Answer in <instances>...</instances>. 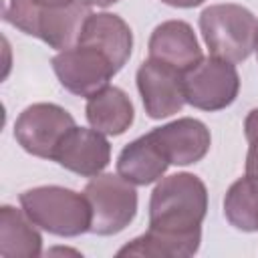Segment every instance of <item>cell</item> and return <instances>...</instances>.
I'll return each instance as SVG.
<instances>
[{"instance_id": "5", "label": "cell", "mask_w": 258, "mask_h": 258, "mask_svg": "<svg viewBox=\"0 0 258 258\" xmlns=\"http://www.w3.org/2000/svg\"><path fill=\"white\" fill-rule=\"evenodd\" d=\"M91 206V230L97 236L123 232L137 214V191L119 173H99L83 189Z\"/></svg>"}, {"instance_id": "17", "label": "cell", "mask_w": 258, "mask_h": 258, "mask_svg": "<svg viewBox=\"0 0 258 258\" xmlns=\"http://www.w3.org/2000/svg\"><path fill=\"white\" fill-rule=\"evenodd\" d=\"M224 216L242 232H258V183L246 173L228 187Z\"/></svg>"}, {"instance_id": "22", "label": "cell", "mask_w": 258, "mask_h": 258, "mask_svg": "<svg viewBox=\"0 0 258 258\" xmlns=\"http://www.w3.org/2000/svg\"><path fill=\"white\" fill-rule=\"evenodd\" d=\"M93 6H101V8H107V6H111V4H115V2H119V0H89Z\"/></svg>"}, {"instance_id": "1", "label": "cell", "mask_w": 258, "mask_h": 258, "mask_svg": "<svg viewBox=\"0 0 258 258\" xmlns=\"http://www.w3.org/2000/svg\"><path fill=\"white\" fill-rule=\"evenodd\" d=\"M208 212L206 183L187 171L161 177L149 198V230L173 238L194 254L202 242V222Z\"/></svg>"}, {"instance_id": "16", "label": "cell", "mask_w": 258, "mask_h": 258, "mask_svg": "<svg viewBox=\"0 0 258 258\" xmlns=\"http://www.w3.org/2000/svg\"><path fill=\"white\" fill-rule=\"evenodd\" d=\"M42 254V236L36 224L12 206L0 208V256L36 258Z\"/></svg>"}, {"instance_id": "6", "label": "cell", "mask_w": 258, "mask_h": 258, "mask_svg": "<svg viewBox=\"0 0 258 258\" xmlns=\"http://www.w3.org/2000/svg\"><path fill=\"white\" fill-rule=\"evenodd\" d=\"M75 127V117L54 103H34L26 107L14 123V139L18 145L42 159H54L64 135Z\"/></svg>"}, {"instance_id": "4", "label": "cell", "mask_w": 258, "mask_h": 258, "mask_svg": "<svg viewBox=\"0 0 258 258\" xmlns=\"http://www.w3.org/2000/svg\"><path fill=\"white\" fill-rule=\"evenodd\" d=\"M200 30L212 56L236 64L252 54L258 20L240 4H212L200 14Z\"/></svg>"}, {"instance_id": "19", "label": "cell", "mask_w": 258, "mask_h": 258, "mask_svg": "<svg viewBox=\"0 0 258 258\" xmlns=\"http://www.w3.org/2000/svg\"><path fill=\"white\" fill-rule=\"evenodd\" d=\"M161 2L167 6H173V8H196V6L204 4L206 0H161Z\"/></svg>"}, {"instance_id": "11", "label": "cell", "mask_w": 258, "mask_h": 258, "mask_svg": "<svg viewBox=\"0 0 258 258\" xmlns=\"http://www.w3.org/2000/svg\"><path fill=\"white\" fill-rule=\"evenodd\" d=\"M149 133L173 165H191L202 161L212 145L210 129L194 117H179Z\"/></svg>"}, {"instance_id": "3", "label": "cell", "mask_w": 258, "mask_h": 258, "mask_svg": "<svg viewBox=\"0 0 258 258\" xmlns=\"http://www.w3.org/2000/svg\"><path fill=\"white\" fill-rule=\"evenodd\" d=\"M24 214L42 230L75 238L91 230V206L85 194L60 185H38L18 198Z\"/></svg>"}, {"instance_id": "13", "label": "cell", "mask_w": 258, "mask_h": 258, "mask_svg": "<svg viewBox=\"0 0 258 258\" xmlns=\"http://www.w3.org/2000/svg\"><path fill=\"white\" fill-rule=\"evenodd\" d=\"M79 44H87L101 50L119 73L131 56L133 32L121 16L111 12H99L91 14L85 22Z\"/></svg>"}, {"instance_id": "21", "label": "cell", "mask_w": 258, "mask_h": 258, "mask_svg": "<svg viewBox=\"0 0 258 258\" xmlns=\"http://www.w3.org/2000/svg\"><path fill=\"white\" fill-rule=\"evenodd\" d=\"M246 175L252 177L256 183H258V159H252V161H246Z\"/></svg>"}, {"instance_id": "2", "label": "cell", "mask_w": 258, "mask_h": 258, "mask_svg": "<svg viewBox=\"0 0 258 258\" xmlns=\"http://www.w3.org/2000/svg\"><path fill=\"white\" fill-rule=\"evenodd\" d=\"M91 14L93 4L89 0H75L62 8H44L32 0H10L4 10V20L24 34L40 38L50 48L67 50L79 44Z\"/></svg>"}, {"instance_id": "14", "label": "cell", "mask_w": 258, "mask_h": 258, "mask_svg": "<svg viewBox=\"0 0 258 258\" xmlns=\"http://www.w3.org/2000/svg\"><path fill=\"white\" fill-rule=\"evenodd\" d=\"M171 163L151 133L127 143L117 157V173L133 185H149L163 177Z\"/></svg>"}, {"instance_id": "8", "label": "cell", "mask_w": 258, "mask_h": 258, "mask_svg": "<svg viewBox=\"0 0 258 258\" xmlns=\"http://www.w3.org/2000/svg\"><path fill=\"white\" fill-rule=\"evenodd\" d=\"M50 64L58 83L69 93L85 99L109 87V81L117 75L113 62L101 50L87 44H75L67 50H58Z\"/></svg>"}, {"instance_id": "23", "label": "cell", "mask_w": 258, "mask_h": 258, "mask_svg": "<svg viewBox=\"0 0 258 258\" xmlns=\"http://www.w3.org/2000/svg\"><path fill=\"white\" fill-rule=\"evenodd\" d=\"M254 50H256V58H258V30H256V46H254Z\"/></svg>"}, {"instance_id": "20", "label": "cell", "mask_w": 258, "mask_h": 258, "mask_svg": "<svg viewBox=\"0 0 258 258\" xmlns=\"http://www.w3.org/2000/svg\"><path fill=\"white\" fill-rule=\"evenodd\" d=\"M32 2L38 6H44V8H62V6L73 4L75 0H32Z\"/></svg>"}, {"instance_id": "9", "label": "cell", "mask_w": 258, "mask_h": 258, "mask_svg": "<svg viewBox=\"0 0 258 258\" xmlns=\"http://www.w3.org/2000/svg\"><path fill=\"white\" fill-rule=\"evenodd\" d=\"M135 81L145 113L151 119H165L173 113H179L185 105L183 73L161 60H143L137 69Z\"/></svg>"}, {"instance_id": "7", "label": "cell", "mask_w": 258, "mask_h": 258, "mask_svg": "<svg viewBox=\"0 0 258 258\" xmlns=\"http://www.w3.org/2000/svg\"><path fill=\"white\" fill-rule=\"evenodd\" d=\"M240 91V75L234 62L208 56L183 75L185 103L200 111H222L230 107Z\"/></svg>"}, {"instance_id": "10", "label": "cell", "mask_w": 258, "mask_h": 258, "mask_svg": "<svg viewBox=\"0 0 258 258\" xmlns=\"http://www.w3.org/2000/svg\"><path fill=\"white\" fill-rule=\"evenodd\" d=\"M54 161L64 169L81 175L95 177L111 161V145L105 133L89 127H73L60 141Z\"/></svg>"}, {"instance_id": "18", "label": "cell", "mask_w": 258, "mask_h": 258, "mask_svg": "<svg viewBox=\"0 0 258 258\" xmlns=\"http://www.w3.org/2000/svg\"><path fill=\"white\" fill-rule=\"evenodd\" d=\"M244 135L248 141L246 161L258 159V109H252L244 119Z\"/></svg>"}, {"instance_id": "15", "label": "cell", "mask_w": 258, "mask_h": 258, "mask_svg": "<svg viewBox=\"0 0 258 258\" xmlns=\"http://www.w3.org/2000/svg\"><path fill=\"white\" fill-rule=\"evenodd\" d=\"M87 121L93 129L105 135H123L135 119V109L129 95L119 87H105L97 95L87 99Z\"/></svg>"}, {"instance_id": "12", "label": "cell", "mask_w": 258, "mask_h": 258, "mask_svg": "<svg viewBox=\"0 0 258 258\" xmlns=\"http://www.w3.org/2000/svg\"><path fill=\"white\" fill-rule=\"evenodd\" d=\"M149 58L161 60L179 73L194 69L204 56L194 28L183 20H165L149 36Z\"/></svg>"}]
</instances>
